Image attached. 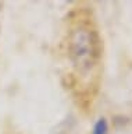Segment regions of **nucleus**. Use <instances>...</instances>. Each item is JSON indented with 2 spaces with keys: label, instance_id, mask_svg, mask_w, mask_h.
Masks as SVG:
<instances>
[{
  "label": "nucleus",
  "instance_id": "nucleus-2",
  "mask_svg": "<svg viewBox=\"0 0 132 134\" xmlns=\"http://www.w3.org/2000/svg\"><path fill=\"white\" fill-rule=\"evenodd\" d=\"M109 120L106 117H100L96 120V123L93 124L92 129V134H109Z\"/></svg>",
  "mask_w": 132,
  "mask_h": 134
},
{
  "label": "nucleus",
  "instance_id": "nucleus-1",
  "mask_svg": "<svg viewBox=\"0 0 132 134\" xmlns=\"http://www.w3.org/2000/svg\"><path fill=\"white\" fill-rule=\"evenodd\" d=\"M61 56L65 85L78 106L88 110L99 95L104 67L103 34L89 4L77 3L67 13Z\"/></svg>",
  "mask_w": 132,
  "mask_h": 134
}]
</instances>
